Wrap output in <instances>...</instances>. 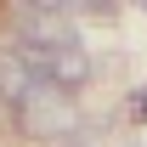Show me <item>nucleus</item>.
<instances>
[{
    "label": "nucleus",
    "instance_id": "2",
    "mask_svg": "<svg viewBox=\"0 0 147 147\" xmlns=\"http://www.w3.org/2000/svg\"><path fill=\"white\" fill-rule=\"evenodd\" d=\"M68 6H11V28H17L23 45H34V51H68L74 45V28L62 17Z\"/></svg>",
    "mask_w": 147,
    "mask_h": 147
},
{
    "label": "nucleus",
    "instance_id": "4",
    "mask_svg": "<svg viewBox=\"0 0 147 147\" xmlns=\"http://www.w3.org/2000/svg\"><path fill=\"white\" fill-rule=\"evenodd\" d=\"M45 79H51V85H62V91H74L79 79H91L85 51H79V45H68V51H45Z\"/></svg>",
    "mask_w": 147,
    "mask_h": 147
},
{
    "label": "nucleus",
    "instance_id": "3",
    "mask_svg": "<svg viewBox=\"0 0 147 147\" xmlns=\"http://www.w3.org/2000/svg\"><path fill=\"white\" fill-rule=\"evenodd\" d=\"M40 85V74L34 62H28V51H0V102H11V108H23V96Z\"/></svg>",
    "mask_w": 147,
    "mask_h": 147
},
{
    "label": "nucleus",
    "instance_id": "1",
    "mask_svg": "<svg viewBox=\"0 0 147 147\" xmlns=\"http://www.w3.org/2000/svg\"><path fill=\"white\" fill-rule=\"evenodd\" d=\"M17 125H23V136H34V142H57V136H68V130L79 125V113H74V96L62 91V85L40 79L34 91L23 96Z\"/></svg>",
    "mask_w": 147,
    "mask_h": 147
}]
</instances>
